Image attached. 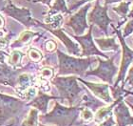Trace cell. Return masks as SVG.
<instances>
[{
    "label": "cell",
    "mask_w": 133,
    "mask_h": 126,
    "mask_svg": "<svg viewBox=\"0 0 133 126\" xmlns=\"http://www.w3.org/2000/svg\"><path fill=\"white\" fill-rule=\"evenodd\" d=\"M83 107L70 106L65 107L55 101L54 108L50 113H46L39 116L41 123L54 124L56 126H72L78 119L80 112Z\"/></svg>",
    "instance_id": "6da1fadb"
},
{
    "label": "cell",
    "mask_w": 133,
    "mask_h": 126,
    "mask_svg": "<svg viewBox=\"0 0 133 126\" xmlns=\"http://www.w3.org/2000/svg\"><path fill=\"white\" fill-rule=\"evenodd\" d=\"M28 107L26 101L0 93V126L5 125L6 122L11 119H14L17 126L28 112Z\"/></svg>",
    "instance_id": "7a4b0ae2"
},
{
    "label": "cell",
    "mask_w": 133,
    "mask_h": 126,
    "mask_svg": "<svg viewBox=\"0 0 133 126\" xmlns=\"http://www.w3.org/2000/svg\"><path fill=\"white\" fill-rule=\"evenodd\" d=\"M57 56L59 59V76L73 74L83 76L94 61H97V58L90 56H88L87 58H77L74 56H68L60 50H57Z\"/></svg>",
    "instance_id": "3957f363"
},
{
    "label": "cell",
    "mask_w": 133,
    "mask_h": 126,
    "mask_svg": "<svg viewBox=\"0 0 133 126\" xmlns=\"http://www.w3.org/2000/svg\"><path fill=\"white\" fill-rule=\"evenodd\" d=\"M50 81L58 90L61 100H68L70 106L78 103L84 94V89L78 84L77 76H56Z\"/></svg>",
    "instance_id": "277c9868"
},
{
    "label": "cell",
    "mask_w": 133,
    "mask_h": 126,
    "mask_svg": "<svg viewBox=\"0 0 133 126\" xmlns=\"http://www.w3.org/2000/svg\"><path fill=\"white\" fill-rule=\"evenodd\" d=\"M114 58H115V56L110 58H108L107 60H103L100 57H97V61L99 62L98 67L94 70H88L85 76H97L105 83L112 85L114 76L118 73V68L114 64Z\"/></svg>",
    "instance_id": "5b68a950"
},
{
    "label": "cell",
    "mask_w": 133,
    "mask_h": 126,
    "mask_svg": "<svg viewBox=\"0 0 133 126\" xmlns=\"http://www.w3.org/2000/svg\"><path fill=\"white\" fill-rule=\"evenodd\" d=\"M1 11H4L6 14L10 15L14 19L18 20L20 23L27 28L31 27H39L40 23L38 20L34 19L31 15V11L29 9L26 8H18L11 3V0H8V4L1 9Z\"/></svg>",
    "instance_id": "8992f818"
},
{
    "label": "cell",
    "mask_w": 133,
    "mask_h": 126,
    "mask_svg": "<svg viewBox=\"0 0 133 126\" xmlns=\"http://www.w3.org/2000/svg\"><path fill=\"white\" fill-rule=\"evenodd\" d=\"M36 69V63L31 62L20 68H11L10 65L4 63H0V83L4 85H9L11 87L17 86V79L20 74L24 73L28 70Z\"/></svg>",
    "instance_id": "52a82bcc"
},
{
    "label": "cell",
    "mask_w": 133,
    "mask_h": 126,
    "mask_svg": "<svg viewBox=\"0 0 133 126\" xmlns=\"http://www.w3.org/2000/svg\"><path fill=\"white\" fill-rule=\"evenodd\" d=\"M108 6H101L99 0H97L88 16L89 22L91 25H97L105 35H108V25L113 22V19L108 16Z\"/></svg>",
    "instance_id": "ba28073f"
},
{
    "label": "cell",
    "mask_w": 133,
    "mask_h": 126,
    "mask_svg": "<svg viewBox=\"0 0 133 126\" xmlns=\"http://www.w3.org/2000/svg\"><path fill=\"white\" fill-rule=\"evenodd\" d=\"M112 28L116 33L117 37L119 38V41L122 45V60H121V66H120L119 69V73H118V77H117V80L115 81L113 86H119L120 82H123L124 79L125 77V74H127V71H128V67L130 66L131 63H133V50H131L130 48L128 47L127 43L125 41V38L122 37V33L119 29H117L115 26L112 25Z\"/></svg>",
    "instance_id": "9c48e42d"
},
{
    "label": "cell",
    "mask_w": 133,
    "mask_h": 126,
    "mask_svg": "<svg viewBox=\"0 0 133 126\" xmlns=\"http://www.w3.org/2000/svg\"><path fill=\"white\" fill-rule=\"evenodd\" d=\"M92 30H93V25L90 24L89 30L88 34L85 35H75V34H70L76 41L79 42V44L82 47V52H81L80 56H102L108 59V56L102 53L94 44L93 38H92Z\"/></svg>",
    "instance_id": "30bf717a"
},
{
    "label": "cell",
    "mask_w": 133,
    "mask_h": 126,
    "mask_svg": "<svg viewBox=\"0 0 133 126\" xmlns=\"http://www.w3.org/2000/svg\"><path fill=\"white\" fill-rule=\"evenodd\" d=\"M90 7H91V4L87 3L76 14L69 16V18L66 21V25L73 30L75 35H82L89 27L87 23V14Z\"/></svg>",
    "instance_id": "8fae6325"
},
{
    "label": "cell",
    "mask_w": 133,
    "mask_h": 126,
    "mask_svg": "<svg viewBox=\"0 0 133 126\" xmlns=\"http://www.w3.org/2000/svg\"><path fill=\"white\" fill-rule=\"evenodd\" d=\"M78 81L82 82L84 85H86L97 98H101L105 103H112L113 102V98H111L110 93H109V85L108 84L103 83H93V82H89L82 79L81 77H77Z\"/></svg>",
    "instance_id": "7c38bea8"
},
{
    "label": "cell",
    "mask_w": 133,
    "mask_h": 126,
    "mask_svg": "<svg viewBox=\"0 0 133 126\" xmlns=\"http://www.w3.org/2000/svg\"><path fill=\"white\" fill-rule=\"evenodd\" d=\"M114 115L116 117L117 126H128L133 125V118L131 117L129 108L124 100L119 101L115 105Z\"/></svg>",
    "instance_id": "4fadbf2b"
},
{
    "label": "cell",
    "mask_w": 133,
    "mask_h": 126,
    "mask_svg": "<svg viewBox=\"0 0 133 126\" xmlns=\"http://www.w3.org/2000/svg\"><path fill=\"white\" fill-rule=\"evenodd\" d=\"M51 99L54 100H61L60 97H52V95H49L47 94H45L43 91H39L37 94V97H34L32 98V100L30 101L28 103L29 106H32L35 109L42 113V114H46L48 111V106H49V102Z\"/></svg>",
    "instance_id": "5bb4252c"
},
{
    "label": "cell",
    "mask_w": 133,
    "mask_h": 126,
    "mask_svg": "<svg viewBox=\"0 0 133 126\" xmlns=\"http://www.w3.org/2000/svg\"><path fill=\"white\" fill-rule=\"evenodd\" d=\"M47 31L50 32L53 35H55L57 38H59V39L61 40V41L64 43V45L66 48V50H68V52H69L70 55H74V56H80L81 51H80L79 46H78V44H76L75 42H73L68 35H66L63 29L59 28V29H56V30H47Z\"/></svg>",
    "instance_id": "9a60e30c"
},
{
    "label": "cell",
    "mask_w": 133,
    "mask_h": 126,
    "mask_svg": "<svg viewBox=\"0 0 133 126\" xmlns=\"http://www.w3.org/2000/svg\"><path fill=\"white\" fill-rule=\"evenodd\" d=\"M77 105L81 107L89 108V109H90L93 112V111H96L99 107L104 106L105 103L98 100L97 98H93L91 95H89V93H84L82 97H81L79 102L77 103Z\"/></svg>",
    "instance_id": "2e32d148"
},
{
    "label": "cell",
    "mask_w": 133,
    "mask_h": 126,
    "mask_svg": "<svg viewBox=\"0 0 133 126\" xmlns=\"http://www.w3.org/2000/svg\"><path fill=\"white\" fill-rule=\"evenodd\" d=\"M34 83H35V79L33 76L25 72L20 74L17 79V86L15 87L17 95H19V93L25 92L26 90L32 86Z\"/></svg>",
    "instance_id": "e0dca14e"
},
{
    "label": "cell",
    "mask_w": 133,
    "mask_h": 126,
    "mask_svg": "<svg viewBox=\"0 0 133 126\" xmlns=\"http://www.w3.org/2000/svg\"><path fill=\"white\" fill-rule=\"evenodd\" d=\"M63 15L62 14H54V15H47L45 18V24L40 23L39 27L46 29V30H56L61 27L63 23Z\"/></svg>",
    "instance_id": "ac0fdd59"
},
{
    "label": "cell",
    "mask_w": 133,
    "mask_h": 126,
    "mask_svg": "<svg viewBox=\"0 0 133 126\" xmlns=\"http://www.w3.org/2000/svg\"><path fill=\"white\" fill-rule=\"evenodd\" d=\"M131 5V1H122L120 2L118 6H115L112 8L116 14H119V16L121 17V21L118 23L117 25V29H119L124 23L128 19V14L129 13V6Z\"/></svg>",
    "instance_id": "d6986e66"
},
{
    "label": "cell",
    "mask_w": 133,
    "mask_h": 126,
    "mask_svg": "<svg viewBox=\"0 0 133 126\" xmlns=\"http://www.w3.org/2000/svg\"><path fill=\"white\" fill-rule=\"evenodd\" d=\"M94 41L99 46L100 50L102 51H116L119 52L120 47L116 43L115 37H108V38H95Z\"/></svg>",
    "instance_id": "ffe728a7"
},
{
    "label": "cell",
    "mask_w": 133,
    "mask_h": 126,
    "mask_svg": "<svg viewBox=\"0 0 133 126\" xmlns=\"http://www.w3.org/2000/svg\"><path fill=\"white\" fill-rule=\"evenodd\" d=\"M123 99H124V97L117 98L116 100H114L113 102L111 103V105H109V106H108V107H104V108H101L100 110H98L97 112H96V115H95V117H94L95 122L100 123L101 121H103L104 119H107L109 116L112 115V110H113V108L115 107V105H116L119 101L123 100Z\"/></svg>",
    "instance_id": "44dd1931"
},
{
    "label": "cell",
    "mask_w": 133,
    "mask_h": 126,
    "mask_svg": "<svg viewBox=\"0 0 133 126\" xmlns=\"http://www.w3.org/2000/svg\"><path fill=\"white\" fill-rule=\"evenodd\" d=\"M40 34L38 33H33L31 31H25V32H22V34H20V37L17 38L16 40L14 42H12L11 45V48H19L23 45H25L26 43H28V42L31 41V39H32L34 37H37Z\"/></svg>",
    "instance_id": "7402d4cb"
},
{
    "label": "cell",
    "mask_w": 133,
    "mask_h": 126,
    "mask_svg": "<svg viewBox=\"0 0 133 126\" xmlns=\"http://www.w3.org/2000/svg\"><path fill=\"white\" fill-rule=\"evenodd\" d=\"M59 13H64V14H70L69 8L66 7V0H55L50 9L48 11L47 15H54Z\"/></svg>",
    "instance_id": "603a6c76"
},
{
    "label": "cell",
    "mask_w": 133,
    "mask_h": 126,
    "mask_svg": "<svg viewBox=\"0 0 133 126\" xmlns=\"http://www.w3.org/2000/svg\"><path fill=\"white\" fill-rule=\"evenodd\" d=\"M8 63L10 66L14 68H20L21 66V61L24 57V53L19 50H14L11 53L10 56H8Z\"/></svg>",
    "instance_id": "cb8c5ba5"
},
{
    "label": "cell",
    "mask_w": 133,
    "mask_h": 126,
    "mask_svg": "<svg viewBox=\"0 0 133 126\" xmlns=\"http://www.w3.org/2000/svg\"><path fill=\"white\" fill-rule=\"evenodd\" d=\"M38 110L35 108L30 110L27 118L22 122V126H38Z\"/></svg>",
    "instance_id": "d4e9b609"
},
{
    "label": "cell",
    "mask_w": 133,
    "mask_h": 126,
    "mask_svg": "<svg viewBox=\"0 0 133 126\" xmlns=\"http://www.w3.org/2000/svg\"><path fill=\"white\" fill-rule=\"evenodd\" d=\"M28 56L29 58H30V60L31 62H34V63H37V62L41 61L42 59H43V55H42L41 52L33 47L29 48Z\"/></svg>",
    "instance_id": "484cf974"
},
{
    "label": "cell",
    "mask_w": 133,
    "mask_h": 126,
    "mask_svg": "<svg viewBox=\"0 0 133 126\" xmlns=\"http://www.w3.org/2000/svg\"><path fill=\"white\" fill-rule=\"evenodd\" d=\"M40 76L42 79H52L54 77V69L51 67H43L40 69Z\"/></svg>",
    "instance_id": "4316f807"
},
{
    "label": "cell",
    "mask_w": 133,
    "mask_h": 126,
    "mask_svg": "<svg viewBox=\"0 0 133 126\" xmlns=\"http://www.w3.org/2000/svg\"><path fill=\"white\" fill-rule=\"evenodd\" d=\"M37 94V90L35 87H30L29 89H27L25 92H23V95H21V98L24 99V101L31 100Z\"/></svg>",
    "instance_id": "83f0119b"
},
{
    "label": "cell",
    "mask_w": 133,
    "mask_h": 126,
    "mask_svg": "<svg viewBox=\"0 0 133 126\" xmlns=\"http://www.w3.org/2000/svg\"><path fill=\"white\" fill-rule=\"evenodd\" d=\"M80 113H81V118H83L85 121H89L93 118V112L90 109H89V108L83 107Z\"/></svg>",
    "instance_id": "f1b7e54d"
},
{
    "label": "cell",
    "mask_w": 133,
    "mask_h": 126,
    "mask_svg": "<svg viewBox=\"0 0 133 126\" xmlns=\"http://www.w3.org/2000/svg\"><path fill=\"white\" fill-rule=\"evenodd\" d=\"M132 33H133V18H131L130 20H128L125 27L124 28V32H123L122 34V37L125 38V37L130 35Z\"/></svg>",
    "instance_id": "f546056e"
},
{
    "label": "cell",
    "mask_w": 133,
    "mask_h": 126,
    "mask_svg": "<svg viewBox=\"0 0 133 126\" xmlns=\"http://www.w3.org/2000/svg\"><path fill=\"white\" fill-rule=\"evenodd\" d=\"M127 83H128V85L131 87V88H133V64H132V66H131L130 69L128 70V76H127V79H124V81H123L121 87H123V88H124Z\"/></svg>",
    "instance_id": "4dcf8cb0"
},
{
    "label": "cell",
    "mask_w": 133,
    "mask_h": 126,
    "mask_svg": "<svg viewBox=\"0 0 133 126\" xmlns=\"http://www.w3.org/2000/svg\"><path fill=\"white\" fill-rule=\"evenodd\" d=\"M57 49V44H56V42L52 39H49L47 41L45 42V50L50 53V52H53V51H55Z\"/></svg>",
    "instance_id": "1f68e13d"
},
{
    "label": "cell",
    "mask_w": 133,
    "mask_h": 126,
    "mask_svg": "<svg viewBox=\"0 0 133 126\" xmlns=\"http://www.w3.org/2000/svg\"><path fill=\"white\" fill-rule=\"evenodd\" d=\"M90 1H92V0H80V1H78L77 3H75V4H73V5H71L70 7L69 8V11L71 13L72 11H74V10H76V9L80 8L81 6H83L84 4H87V3L90 2Z\"/></svg>",
    "instance_id": "d6a6232c"
},
{
    "label": "cell",
    "mask_w": 133,
    "mask_h": 126,
    "mask_svg": "<svg viewBox=\"0 0 133 126\" xmlns=\"http://www.w3.org/2000/svg\"><path fill=\"white\" fill-rule=\"evenodd\" d=\"M114 125H115V121H114L113 117L111 115V116H109L104 122H102V123L100 124L99 126H114Z\"/></svg>",
    "instance_id": "836d02e7"
},
{
    "label": "cell",
    "mask_w": 133,
    "mask_h": 126,
    "mask_svg": "<svg viewBox=\"0 0 133 126\" xmlns=\"http://www.w3.org/2000/svg\"><path fill=\"white\" fill-rule=\"evenodd\" d=\"M7 56H8V53L4 52V51L0 50V63H4Z\"/></svg>",
    "instance_id": "e575fe53"
},
{
    "label": "cell",
    "mask_w": 133,
    "mask_h": 126,
    "mask_svg": "<svg viewBox=\"0 0 133 126\" xmlns=\"http://www.w3.org/2000/svg\"><path fill=\"white\" fill-rule=\"evenodd\" d=\"M122 2V0H105V5L108 6L109 4H112V3H120Z\"/></svg>",
    "instance_id": "d590c367"
},
{
    "label": "cell",
    "mask_w": 133,
    "mask_h": 126,
    "mask_svg": "<svg viewBox=\"0 0 133 126\" xmlns=\"http://www.w3.org/2000/svg\"><path fill=\"white\" fill-rule=\"evenodd\" d=\"M35 3H43V4H46L48 6H50V2H51V0H35L34 1Z\"/></svg>",
    "instance_id": "8d00e7d4"
},
{
    "label": "cell",
    "mask_w": 133,
    "mask_h": 126,
    "mask_svg": "<svg viewBox=\"0 0 133 126\" xmlns=\"http://www.w3.org/2000/svg\"><path fill=\"white\" fill-rule=\"evenodd\" d=\"M124 93H125V97H127L128 95H133V92H132V91H129V90L124 89Z\"/></svg>",
    "instance_id": "74e56055"
},
{
    "label": "cell",
    "mask_w": 133,
    "mask_h": 126,
    "mask_svg": "<svg viewBox=\"0 0 133 126\" xmlns=\"http://www.w3.org/2000/svg\"><path fill=\"white\" fill-rule=\"evenodd\" d=\"M4 27V18L0 15V29Z\"/></svg>",
    "instance_id": "f35d334b"
},
{
    "label": "cell",
    "mask_w": 133,
    "mask_h": 126,
    "mask_svg": "<svg viewBox=\"0 0 133 126\" xmlns=\"http://www.w3.org/2000/svg\"><path fill=\"white\" fill-rule=\"evenodd\" d=\"M128 18H133V7H132V9H131V11L128 13Z\"/></svg>",
    "instance_id": "ab89813d"
},
{
    "label": "cell",
    "mask_w": 133,
    "mask_h": 126,
    "mask_svg": "<svg viewBox=\"0 0 133 126\" xmlns=\"http://www.w3.org/2000/svg\"><path fill=\"white\" fill-rule=\"evenodd\" d=\"M125 103H127V104H128V106L130 107V108H131V110H132V112H133V104H131L130 102H128V101H125Z\"/></svg>",
    "instance_id": "60d3db41"
},
{
    "label": "cell",
    "mask_w": 133,
    "mask_h": 126,
    "mask_svg": "<svg viewBox=\"0 0 133 126\" xmlns=\"http://www.w3.org/2000/svg\"><path fill=\"white\" fill-rule=\"evenodd\" d=\"M3 126H14V122H12V123L8 124V125H3Z\"/></svg>",
    "instance_id": "b9f144b4"
},
{
    "label": "cell",
    "mask_w": 133,
    "mask_h": 126,
    "mask_svg": "<svg viewBox=\"0 0 133 126\" xmlns=\"http://www.w3.org/2000/svg\"><path fill=\"white\" fill-rule=\"evenodd\" d=\"M38 126H47V125L44 123H38Z\"/></svg>",
    "instance_id": "7bdbcfd3"
},
{
    "label": "cell",
    "mask_w": 133,
    "mask_h": 126,
    "mask_svg": "<svg viewBox=\"0 0 133 126\" xmlns=\"http://www.w3.org/2000/svg\"><path fill=\"white\" fill-rule=\"evenodd\" d=\"M2 35H3V33H2V32H0V37H2Z\"/></svg>",
    "instance_id": "ee69618b"
},
{
    "label": "cell",
    "mask_w": 133,
    "mask_h": 126,
    "mask_svg": "<svg viewBox=\"0 0 133 126\" xmlns=\"http://www.w3.org/2000/svg\"><path fill=\"white\" fill-rule=\"evenodd\" d=\"M129 126H132V125H129Z\"/></svg>",
    "instance_id": "f6af8a7d"
},
{
    "label": "cell",
    "mask_w": 133,
    "mask_h": 126,
    "mask_svg": "<svg viewBox=\"0 0 133 126\" xmlns=\"http://www.w3.org/2000/svg\"><path fill=\"white\" fill-rule=\"evenodd\" d=\"M68 1H69V0H68Z\"/></svg>",
    "instance_id": "bcb514c9"
},
{
    "label": "cell",
    "mask_w": 133,
    "mask_h": 126,
    "mask_svg": "<svg viewBox=\"0 0 133 126\" xmlns=\"http://www.w3.org/2000/svg\"><path fill=\"white\" fill-rule=\"evenodd\" d=\"M15 126H16V125H15Z\"/></svg>",
    "instance_id": "7dc6e473"
}]
</instances>
